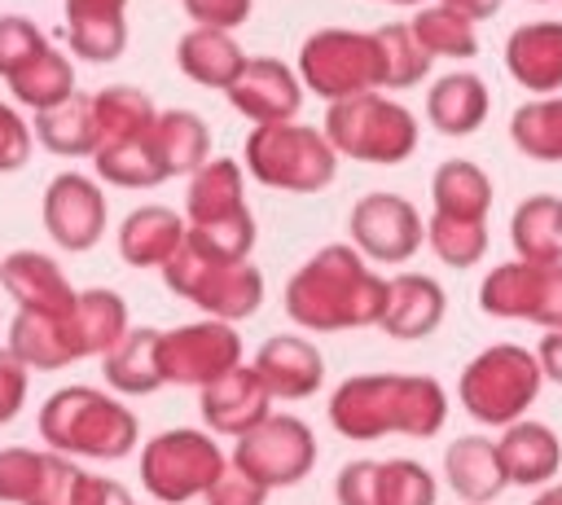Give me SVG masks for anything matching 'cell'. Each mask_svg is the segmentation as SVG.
I'll list each match as a JSON object with an SVG mask.
<instances>
[{
	"instance_id": "25",
	"label": "cell",
	"mask_w": 562,
	"mask_h": 505,
	"mask_svg": "<svg viewBox=\"0 0 562 505\" xmlns=\"http://www.w3.org/2000/svg\"><path fill=\"white\" fill-rule=\"evenodd\" d=\"M189 242V220L171 206H136L119 224V255L132 268H162Z\"/></svg>"
},
{
	"instance_id": "34",
	"label": "cell",
	"mask_w": 562,
	"mask_h": 505,
	"mask_svg": "<svg viewBox=\"0 0 562 505\" xmlns=\"http://www.w3.org/2000/svg\"><path fill=\"white\" fill-rule=\"evenodd\" d=\"M509 242L527 263H562V198L536 193L514 206Z\"/></svg>"
},
{
	"instance_id": "39",
	"label": "cell",
	"mask_w": 562,
	"mask_h": 505,
	"mask_svg": "<svg viewBox=\"0 0 562 505\" xmlns=\"http://www.w3.org/2000/svg\"><path fill=\"white\" fill-rule=\"evenodd\" d=\"M92 167L105 184H119V189H154L167 180V167L158 162L154 145H149V132L140 141H123V145H101L92 154Z\"/></svg>"
},
{
	"instance_id": "30",
	"label": "cell",
	"mask_w": 562,
	"mask_h": 505,
	"mask_svg": "<svg viewBox=\"0 0 562 505\" xmlns=\"http://www.w3.org/2000/svg\"><path fill=\"white\" fill-rule=\"evenodd\" d=\"M492 110V97H487V83L479 75H443L435 79V88L426 92V119L435 123V132L443 136H470L483 127Z\"/></svg>"
},
{
	"instance_id": "10",
	"label": "cell",
	"mask_w": 562,
	"mask_h": 505,
	"mask_svg": "<svg viewBox=\"0 0 562 505\" xmlns=\"http://www.w3.org/2000/svg\"><path fill=\"white\" fill-rule=\"evenodd\" d=\"M228 470L220 444L202 430H162L140 448V483L162 505H184L206 496Z\"/></svg>"
},
{
	"instance_id": "38",
	"label": "cell",
	"mask_w": 562,
	"mask_h": 505,
	"mask_svg": "<svg viewBox=\"0 0 562 505\" xmlns=\"http://www.w3.org/2000/svg\"><path fill=\"white\" fill-rule=\"evenodd\" d=\"M413 35H417V44L430 53V57H474L479 53V35H474V18H465L461 9H452V4H426L413 22Z\"/></svg>"
},
{
	"instance_id": "13",
	"label": "cell",
	"mask_w": 562,
	"mask_h": 505,
	"mask_svg": "<svg viewBox=\"0 0 562 505\" xmlns=\"http://www.w3.org/2000/svg\"><path fill=\"white\" fill-rule=\"evenodd\" d=\"M158 360L167 382L202 391L241 364V334L228 321H211V316L180 329H162Z\"/></svg>"
},
{
	"instance_id": "28",
	"label": "cell",
	"mask_w": 562,
	"mask_h": 505,
	"mask_svg": "<svg viewBox=\"0 0 562 505\" xmlns=\"http://www.w3.org/2000/svg\"><path fill=\"white\" fill-rule=\"evenodd\" d=\"M158 343H162V329H127L105 356H101V373L110 382V391L119 395H154L158 386H167L162 378V360H158Z\"/></svg>"
},
{
	"instance_id": "35",
	"label": "cell",
	"mask_w": 562,
	"mask_h": 505,
	"mask_svg": "<svg viewBox=\"0 0 562 505\" xmlns=\"http://www.w3.org/2000/svg\"><path fill=\"white\" fill-rule=\"evenodd\" d=\"M92 101H97V123H101V145H123V141H140L149 127H154V119H158V110H154V101L140 92V88H132V83H110V88H101V92H92ZM97 145V149H101Z\"/></svg>"
},
{
	"instance_id": "22",
	"label": "cell",
	"mask_w": 562,
	"mask_h": 505,
	"mask_svg": "<svg viewBox=\"0 0 562 505\" xmlns=\"http://www.w3.org/2000/svg\"><path fill=\"white\" fill-rule=\"evenodd\" d=\"M255 373L263 378L272 400H307L316 395V386L325 382V360L321 351L299 338V334H272L259 351H255Z\"/></svg>"
},
{
	"instance_id": "31",
	"label": "cell",
	"mask_w": 562,
	"mask_h": 505,
	"mask_svg": "<svg viewBox=\"0 0 562 505\" xmlns=\"http://www.w3.org/2000/svg\"><path fill=\"white\" fill-rule=\"evenodd\" d=\"M35 141L61 158L97 154L101 145V123H97V101L92 92H75L70 101L35 114Z\"/></svg>"
},
{
	"instance_id": "36",
	"label": "cell",
	"mask_w": 562,
	"mask_h": 505,
	"mask_svg": "<svg viewBox=\"0 0 562 505\" xmlns=\"http://www.w3.org/2000/svg\"><path fill=\"white\" fill-rule=\"evenodd\" d=\"M9 92H13V101H22L35 114H44V110H53V105H61V101L75 97V66H70L66 53L44 48L22 75L9 79Z\"/></svg>"
},
{
	"instance_id": "18",
	"label": "cell",
	"mask_w": 562,
	"mask_h": 505,
	"mask_svg": "<svg viewBox=\"0 0 562 505\" xmlns=\"http://www.w3.org/2000/svg\"><path fill=\"white\" fill-rule=\"evenodd\" d=\"M233 101L237 114H246L255 127H272V123H294L299 105H303V79L277 61V57H250L246 70L237 75V83L224 92Z\"/></svg>"
},
{
	"instance_id": "21",
	"label": "cell",
	"mask_w": 562,
	"mask_h": 505,
	"mask_svg": "<svg viewBox=\"0 0 562 505\" xmlns=\"http://www.w3.org/2000/svg\"><path fill=\"white\" fill-rule=\"evenodd\" d=\"M505 70L536 97H558L562 88V22H522L505 40Z\"/></svg>"
},
{
	"instance_id": "52",
	"label": "cell",
	"mask_w": 562,
	"mask_h": 505,
	"mask_svg": "<svg viewBox=\"0 0 562 505\" xmlns=\"http://www.w3.org/2000/svg\"><path fill=\"white\" fill-rule=\"evenodd\" d=\"M531 505H562V483H549Z\"/></svg>"
},
{
	"instance_id": "51",
	"label": "cell",
	"mask_w": 562,
	"mask_h": 505,
	"mask_svg": "<svg viewBox=\"0 0 562 505\" xmlns=\"http://www.w3.org/2000/svg\"><path fill=\"white\" fill-rule=\"evenodd\" d=\"M443 4L461 9V13H465V18H474V22H479V18H492V13L501 9V0H443Z\"/></svg>"
},
{
	"instance_id": "7",
	"label": "cell",
	"mask_w": 562,
	"mask_h": 505,
	"mask_svg": "<svg viewBox=\"0 0 562 505\" xmlns=\"http://www.w3.org/2000/svg\"><path fill=\"white\" fill-rule=\"evenodd\" d=\"M246 171L285 193H321L338 176V149L321 127L307 123H272L246 136Z\"/></svg>"
},
{
	"instance_id": "42",
	"label": "cell",
	"mask_w": 562,
	"mask_h": 505,
	"mask_svg": "<svg viewBox=\"0 0 562 505\" xmlns=\"http://www.w3.org/2000/svg\"><path fill=\"white\" fill-rule=\"evenodd\" d=\"M44 48H53V44L44 40V31L31 18H22V13H4L0 18V79L4 83L13 75H22Z\"/></svg>"
},
{
	"instance_id": "23",
	"label": "cell",
	"mask_w": 562,
	"mask_h": 505,
	"mask_svg": "<svg viewBox=\"0 0 562 505\" xmlns=\"http://www.w3.org/2000/svg\"><path fill=\"white\" fill-rule=\"evenodd\" d=\"M246 193H241V162L237 158H211L193 171L189 193H184V220L189 228H215L246 220Z\"/></svg>"
},
{
	"instance_id": "53",
	"label": "cell",
	"mask_w": 562,
	"mask_h": 505,
	"mask_svg": "<svg viewBox=\"0 0 562 505\" xmlns=\"http://www.w3.org/2000/svg\"><path fill=\"white\" fill-rule=\"evenodd\" d=\"M536 4H544V0H536Z\"/></svg>"
},
{
	"instance_id": "49",
	"label": "cell",
	"mask_w": 562,
	"mask_h": 505,
	"mask_svg": "<svg viewBox=\"0 0 562 505\" xmlns=\"http://www.w3.org/2000/svg\"><path fill=\"white\" fill-rule=\"evenodd\" d=\"M127 0H66V22H88V18H123Z\"/></svg>"
},
{
	"instance_id": "20",
	"label": "cell",
	"mask_w": 562,
	"mask_h": 505,
	"mask_svg": "<svg viewBox=\"0 0 562 505\" xmlns=\"http://www.w3.org/2000/svg\"><path fill=\"white\" fill-rule=\"evenodd\" d=\"M0 285L4 294L18 303V312H70L79 303V290H70L66 272L57 268V259L40 255V250H13L0 259Z\"/></svg>"
},
{
	"instance_id": "14",
	"label": "cell",
	"mask_w": 562,
	"mask_h": 505,
	"mask_svg": "<svg viewBox=\"0 0 562 505\" xmlns=\"http://www.w3.org/2000/svg\"><path fill=\"white\" fill-rule=\"evenodd\" d=\"M347 228H351V246L373 263H404L426 242V224L417 206L400 193H364L351 206Z\"/></svg>"
},
{
	"instance_id": "5",
	"label": "cell",
	"mask_w": 562,
	"mask_h": 505,
	"mask_svg": "<svg viewBox=\"0 0 562 505\" xmlns=\"http://www.w3.org/2000/svg\"><path fill=\"white\" fill-rule=\"evenodd\" d=\"M540 382H544V369L536 351L518 343H496L461 369L457 395H461V408L479 426H514L536 404Z\"/></svg>"
},
{
	"instance_id": "9",
	"label": "cell",
	"mask_w": 562,
	"mask_h": 505,
	"mask_svg": "<svg viewBox=\"0 0 562 505\" xmlns=\"http://www.w3.org/2000/svg\"><path fill=\"white\" fill-rule=\"evenodd\" d=\"M162 281L171 294L198 303L211 321H246L259 312L263 303V272L246 259V263H224L211 259L202 250H193L189 242L162 263Z\"/></svg>"
},
{
	"instance_id": "15",
	"label": "cell",
	"mask_w": 562,
	"mask_h": 505,
	"mask_svg": "<svg viewBox=\"0 0 562 505\" xmlns=\"http://www.w3.org/2000/svg\"><path fill=\"white\" fill-rule=\"evenodd\" d=\"M338 505H435L439 483L413 457L391 461H347L334 483Z\"/></svg>"
},
{
	"instance_id": "8",
	"label": "cell",
	"mask_w": 562,
	"mask_h": 505,
	"mask_svg": "<svg viewBox=\"0 0 562 505\" xmlns=\"http://www.w3.org/2000/svg\"><path fill=\"white\" fill-rule=\"evenodd\" d=\"M329 145L356 162H404L417 149V119L408 114V105L382 97V92H364L351 101H334L325 110V127Z\"/></svg>"
},
{
	"instance_id": "45",
	"label": "cell",
	"mask_w": 562,
	"mask_h": 505,
	"mask_svg": "<svg viewBox=\"0 0 562 505\" xmlns=\"http://www.w3.org/2000/svg\"><path fill=\"white\" fill-rule=\"evenodd\" d=\"M31 158V127L13 105L0 101V171H18Z\"/></svg>"
},
{
	"instance_id": "26",
	"label": "cell",
	"mask_w": 562,
	"mask_h": 505,
	"mask_svg": "<svg viewBox=\"0 0 562 505\" xmlns=\"http://www.w3.org/2000/svg\"><path fill=\"white\" fill-rule=\"evenodd\" d=\"M448 312V294L435 277L426 272H400L391 277V294H386V312H382V329L391 338H426L435 334V325L443 321Z\"/></svg>"
},
{
	"instance_id": "1",
	"label": "cell",
	"mask_w": 562,
	"mask_h": 505,
	"mask_svg": "<svg viewBox=\"0 0 562 505\" xmlns=\"http://www.w3.org/2000/svg\"><path fill=\"white\" fill-rule=\"evenodd\" d=\"M391 281L378 277L364 255L347 242L321 246L290 281H285V316L316 334L364 329L386 312Z\"/></svg>"
},
{
	"instance_id": "40",
	"label": "cell",
	"mask_w": 562,
	"mask_h": 505,
	"mask_svg": "<svg viewBox=\"0 0 562 505\" xmlns=\"http://www.w3.org/2000/svg\"><path fill=\"white\" fill-rule=\"evenodd\" d=\"M426 242L439 255V263L448 268H470L487 255V220H448V215H430L426 224Z\"/></svg>"
},
{
	"instance_id": "11",
	"label": "cell",
	"mask_w": 562,
	"mask_h": 505,
	"mask_svg": "<svg viewBox=\"0 0 562 505\" xmlns=\"http://www.w3.org/2000/svg\"><path fill=\"white\" fill-rule=\"evenodd\" d=\"M479 307L501 321H531L544 334L562 329V263H496L479 285Z\"/></svg>"
},
{
	"instance_id": "12",
	"label": "cell",
	"mask_w": 562,
	"mask_h": 505,
	"mask_svg": "<svg viewBox=\"0 0 562 505\" xmlns=\"http://www.w3.org/2000/svg\"><path fill=\"white\" fill-rule=\"evenodd\" d=\"M233 465L246 470L268 492L272 487H290V483L312 474V465H316V435H312L307 422H299L290 413H272L268 422H259L250 435L237 439Z\"/></svg>"
},
{
	"instance_id": "3",
	"label": "cell",
	"mask_w": 562,
	"mask_h": 505,
	"mask_svg": "<svg viewBox=\"0 0 562 505\" xmlns=\"http://www.w3.org/2000/svg\"><path fill=\"white\" fill-rule=\"evenodd\" d=\"M127 334V303L114 290H83L70 312H18L9 325V351L40 373L66 369L70 360L105 356Z\"/></svg>"
},
{
	"instance_id": "44",
	"label": "cell",
	"mask_w": 562,
	"mask_h": 505,
	"mask_svg": "<svg viewBox=\"0 0 562 505\" xmlns=\"http://www.w3.org/2000/svg\"><path fill=\"white\" fill-rule=\"evenodd\" d=\"M202 501H206V505H263V501H268V487H263V483H255L246 470L228 465Z\"/></svg>"
},
{
	"instance_id": "17",
	"label": "cell",
	"mask_w": 562,
	"mask_h": 505,
	"mask_svg": "<svg viewBox=\"0 0 562 505\" xmlns=\"http://www.w3.org/2000/svg\"><path fill=\"white\" fill-rule=\"evenodd\" d=\"M44 228H48V237L61 246V250H70V255H79V250H92L97 242H101V233H105V193L97 189V180H88V176H79V171H61V176H53L48 180V189H44Z\"/></svg>"
},
{
	"instance_id": "37",
	"label": "cell",
	"mask_w": 562,
	"mask_h": 505,
	"mask_svg": "<svg viewBox=\"0 0 562 505\" xmlns=\"http://www.w3.org/2000/svg\"><path fill=\"white\" fill-rule=\"evenodd\" d=\"M509 136L527 158L562 162V92L518 105L514 119H509Z\"/></svg>"
},
{
	"instance_id": "27",
	"label": "cell",
	"mask_w": 562,
	"mask_h": 505,
	"mask_svg": "<svg viewBox=\"0 0 562 505\" xmlns=\"http://www.w3.org/2000/svg\"><path fill=\"white\" fill-rule=\"evenodd\" d=\"M246 53L237 48V40H233V31H215V26H193V31H184L180 35V44H176V66L193 79V83H202V88H233L237 83V75L246 70Z\"/></svg>"
},
{
	"instance_id": "32",
	"label": "cell",
	"mask_w": 562,
	"mask_h": 505,
	"mask_svg": "<svg viewBox=\"0 0 562 505\" xmlns=\"http://www.w3.org/2000/svg\"><path fill=\"white\" fill-rule=\"evenodd\" d=\"M149 145L167 167V176H184V171L193 176L202 162H211V132L193 110H158L149 127Z\"/></svg>"
},
{
	"instance_id": "4",
	"label": "cell",
	"mask_w": 562,
	"mask_h": 505,
	"mask_svg": "<svg viewBox=\"0 0 562 505\" xmlns=\"http://www.w3.org/2000/svg\"><path fill=\"white\" fill-rule=\"evenodd\" d=\"M136 417L127 404L97 386H61L40 404V439L53 452L119 461L136 448Z\"/></svg>"
},
{
	"instance_id": "33",
	"label": "cell",
	"mask_w": 562,
	"mask_h": 505,
	"mask_svg": "<svg viewBox=\"0 0 562 505\" xmlns=\"http://www.w3.org/2000/svg\"><path fill=\"white\" fill-rule=\"evenodd\" d=\"M430 198H435V215H448V220H487V211H492V180H487V171L479 162L448 158L430 176Z\"/></svg>"
},
{
	"instance_id": "19",
	"label": "cell",
	"mask_w": 562,
	"mask_h": 505,
	"mask_svg": "<svg viewBox=\"0 0 562 505\" xmlns=\"http://www.w3.org/2000/svg\"><path fill=\"white\" fill-rule=\"evenodd\" d=\"M202 422L215 430V435H228V439H241L250 435L259 422H268V386L263 378L255 373V364H237L233 373H224L220 382L202 386Z\"/></svg>"
},
{
	"instance_id": "2",
	"label": "cell",
	"mask_w": 562,
	"mask_h": 505,
	"mask_svg": "<svg viewBox=\"0 0 562 505\" xmlns=\"http://www.w3.org/2000/svg\"><path fill=\"white\" fill-rule=\"evenodd\" d=\"M448 422V395L426 373H360L338 382L329 400V426L342 439H382L408 435L430 439Z\"/></svg>"
},
{
	"instance_id": "46",
	"label": "cell",
	"mask_w": 562,
	"mask_h": 505,
	"mask_svg": "<svg viewBox=\"0 0 562 505\" xmlns=\"http://www.w3.org/2000/svg\"><path fill=\"white\" fill-rule=\"evenodd\" d=\"M26 404V364L0 347V426H9Z\"/></svg>"
},
{
	"instance_id": "50",
	"label": "cell",
	"mask_w": 562,
	"mask_h": 505,
	"mask_svg": "<svg viewBox=\"0 0 562 505\" xmlns=\"http://www.w3.org/2000/svg\"><path fill=\"white\" fill-rule=\"evenodd\" d=\"M536 360H540L544 378L562 386V329H549V334L540 338V347H536Z\"/></svg>"
},
{
	"instance_id": "48",
	"label": "cell",
	"mask_w": 562,
	"mask_h": 505,
	"mask_svg": "<svg viewBox=\"0 0 562 505\" xmlns=\"http://www.w3.org/2000/svg\"><path fill=\"white\" fill-rule=\"evenodd\" d=\"M75 505H132V496H127V487H123V483H114V479L83 474Z\"/></svg>"
},
{
	"instance_id": "24",
	"label": "cell",
	"mask_w": 562,
	"mask_h": 505,
	"mask_svg": "<svg viewBox=\"0 0 562 505\" xmlns=\"http://www.w3.org/2000/svg\"><path fill=\"white\" fill-rule=\"evenodd\" d=\"M443 479L448 487L465 501V505H492L505 492V465H501V448L496 439L483 435H461L448 444L443 452Z\"/></svg>"
},
{
	"instance_id": "6",
	"label": "cell",
	"mask_w": 562,
	"mask_h": 505,
	"mask_svg": "<svg viewBox=\"0 0 562 505\" xmlns=\"http://www.w3.org/2000/svg\"><path fill=\"white\" fill-rule=\"evenodd\" d=\"M299 79L329 105L386 88V57H382L378 31L325 26L307 35L299 48Z\"/></svg>"
},
{
	"instance_id": "41",
	"label": "cell",
	"mask_w": 562,
	"mask_h": 505,
	"mask_svg": "<svg viewBox=\"0 0 562 505\" xmlns=\"http://www.w3.org/2000/svg\"><path fill=\"white\" fill-rule=\"evenodd\" d=\"M378 44H382V57H386V88H413L430 75L435 57L417 44L413 26L386 22V26H378Z\"/></svg>"
},
{
	"instance_id": "29",
	"label": "cell",
	"mask_w": 562,
	"mask_h": 505,
	"mask_svg": "<svg viewBox=\"0 0 562 505\" xmlns=\"http://www.w3.org/2000/svg\"><path fill=\"white\" fill-rule=\"evenodd\" d=\"M496 448H501L505 479L522 483V487H540V483L549 487V479L562 465V444H558V435L544 422H514V426H505Z\"/></svg>"
},
{
	"instance_id": "16",
	"label": "cell",
	"mask_w": 562,
	"mask_h": 505,
	"mask_svg": "<svg viewBox=\"0 0 562 505\" xmlns=\"http://www.w3.org/2000/svg\"><path fill=\"white\" fill-rule=\"evenodd\" d=\"M83 470L61 452L0 448V501L4 505H75Z\"/></svg>"
},
{
	"instance_id": "47",
	"label": "cell",
	"mask_w": 562,
	"mask_h": 505,
	"mask_svg": "<svg viewBox=\"0 0 562 505\" xmlns=\"http://www.w3.org/2000/svg\"><path fill=\"white\" fill-rule=\"evenodd\" d=\"M255 0H184V13L193 18V26H215V31H233L250 18Z\"/></svg>"
},
{
	"instance_id": "43",
	"label": "cell",
	"mask_w": 562,
	"mask_h": 505,
	"mask_svg": "<svg viewBox=\"0 0 562 505\" xmlns=\"http://www.w3.org/2000/svg\"><path fill=\"white\" fill-rule=\"evenodd\" d=\"M70 48L83 61H114L127 44V22L123 18H88V22H66Z\"/></svg>"
}]
</instances>
